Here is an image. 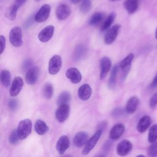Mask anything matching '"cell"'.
Masks as SVG:
<instances>
[{
  "label": "cell",
  "mask_w": 157,
  "mask_h": 157,
  "mask_svg": "<svg viewBox=\"0 0 157 157\" xmlns=\"http://www.w3.org/2000/svg\"><path fill=\"white\" fill-rule=\"evenodd\" d=\"M32 121L29 119H24L20 121L18 124L17 131L20 140L26 139L31 132Z\"/></svg>",
  "instance_id": "obj_1"
},
{
  "label": "cell",
  "mask_w": 157,
  "mask_h": 157,
  "mask_svg": "<svg viewBox=\"0 0 157 157\" xmlns=\"http://www.w3.org/2000/svg\"><path fill=\"white\" fill-rule=\"evenodd\" d=\"M9 39L11 44L15 47H20L23 45L22 31L19 26L12 28L9 33Z\"/></svg>",
  "instance_id": "obj_2"
},
{
  "label": "cell",
  "mask_w": 157,
  "mask_h": 157,
  "mask_svg": "<svg viewBox=\"0 0 157 157\" xmlns=\"http://www.w3.org/2000/svg\"><path fill=\"white\" fill-rule=\"evenodd\" d=\"M62 66V59L59 55H53L48 63V71L51 75H55L59 72Z\"/></svg>",
  "instance_id": "obj_3"
},
{
  "label": "cell",
  "mask_w": 157,
  "mask_h": 157,
  "mask_svg": "<svg viewBox=\"0 0 157 157\" xmlns=\"http://www.w3.org/2000/svg\"><path fill=\"white\" fill-rule=\"evenodd\" d=\"M50 12L51 6L48 4H44L34 15L35 21L37 23L44 22L49 17Z\"/></svg>",
  "instance_id": "obj_4"
},
{
  "label": "cell",
  "mask_w": 157,
  "mask_h": 157,
  "mask_svg": "<svg viewBox=\"0 0 157 157\" xmlns=\"http://www.w3.org/2000/svg\"><path fill=\"white\" fill-rule=\"evenodd\" d=\"M102 131L101 130H97L96 132L88 140L87 143L85 145L83 150H82V154L84 155H88L90 151L94 147L96 144H97L98 141L99 140L101 134H102Z\"/></svg>",
  "instance_id": "obj_5"
},
{
  "label": "cell",
  "mask_w": 157,
  "mask_h": 157,
  "mask_svg": "<svg viewBox=\"0 0 157 157\" xmlns=\"http://www.w3.org/2000/svg\"><path fill=\"white\" fill-rule=\"evenodd\" d=\"M120 28L121 26L117 24L112 26L107 31L104 39V41L105 44L110 45L115 40Z\"/></svg>",
  "instance_id": "obj_6"
},
{
  "label": "cell",
  "mask_w": 157,
  "mask_h": 157,
  "mask_svg": "<svg viewBox=\"0 0 157 157\" xmlns=\"http://www.w3.org/2000/svg\"><path fill=\"white\" fill-rule=\"evenodd\" d=\"M70 113V108L68 104L59 105L55 112V117L59 123L64 122L68 118Z\"/></svg>",
  "instance_id": "obj_7"
},
{
  "label": "cell",
  "mask_w": 157,
  "mask_h": 157,
  "mask_svg": "<svg viewBox=\"0 0 157 157\" xmlns=\"http://www.w3.org/2000/svg\"><path fill=\"white\" fill-rule=\"evenodd\" d=\"M55 27L53 25H48L42 29L38 34V39L41 42L49 41L53 36Z\"/></svg>",
  "instance_id": "obj_8"
},
{
  "label": "cell",
  "mask_w": 157,
  "mask_h": 157,
  "mask_svg": "<svg viewBox=\"0 0 157 157\" xmlns=\"http://www.w3.org/2000/svg\"><path fill=\"white\" fill-rule=\"evenodd\" d=\"M112 61L107 56H103L100 60V79L104 80L111 69Z\"/></svg>",
  "instance_id": "obj_9"
},
{
  "label": "cell",
  "mask_w": 157,
  "mask_h": 157,
  "mask_svg": "<svg viewBox=\"0 0 157 157\" xmlns=\"http://www.w3.org/2000/svg\"><path fill=\"white\" fill-rule=\"evenodd\" d=\"M23 86V80L20 77H16L13 80L9 90V94L12 97L17 96Z\"/></svg>",
  "instance_id": "obj_10"
},
{
  "label": "cell",
  "mask_w": 157,
  "mask_h": 157,
  "mask_svg": "<svg viewBox=\"0 0 157 157\" xmlns=\"http://www.w3.org/2000/svg\"><path fill=\"white\" fill-rule=\"evenodd\" d=\"M132 148V145L129 140H123L117 145L116 151L118 155L124 156L129 153Z\"/></svg>",
  "instance_id": "obj_11"
},
{
  "label": "cell",
  "mask_w": 157,
  "mask_h": 157,
  "mask_svg": "<svg viewBox=\"0 0 157 157\" xmlns=\"http://www.w3.org/2000/svg\"><path fill=\"white\" fill-rule=\"evenodd\" d=\"M39 69L37 66H33L29 69L26 74L25 81L28 85H34L38 80L39 75Z\"/></svg>",
  "instance_id": "obj_12"
},
{
  "label": "cell",
  "mask_w": 157,
  "mask_h": 157,
  "mask_svg": "<svg viewBox=\"0 0 157 157\" xmlns=\"http://www.w3.org/2000/svg\"><path fill=\"white\" fill-rule=\"evenodd\" d=\"M71 12L69 6L66 4H61L58 6L56 9L55 13L57 18L59 20H64L67 19Z\"/></svg>",
  "instance_id": "obj_13"
},
{
  "label": "cell",
  "mask_w": 157,
  "mask_h": 157,
  "mask_svg": "<svg viewBox=\"0 0 157 157\" xmlns=\"http://www.w3.org/2000/svg\"><path fill=\"white\" fill-rule=\"evenodd\" d=\"M66 77L72 83H78L82 80V74L75 67H70L66 72Z\"/></svg>",
  "instance_id": "obj_14"
},
{
  "label": "cell",
  "mask_w": 157,
  "mask_h": 157,
  "mask_svg": "<svg viewBox=\"0 0 157 157\" xmlns=\"http://www.w3.org/2000/svg\"><path fill=\"white\" fill-rule=\"evenodd\" d=\"M69 140L67 136L63 135L61 136L56 144V148L59 154L63 155L67 150L69 147Z\"/></svg>",
  "instance_id": "obj_15"
},
{
  "label": "cell",
  "mask_w": 157,
  "mask_h": 157,
  "mask_svg": "<svg viewBox=\"0 0 157 157\" xmlns=\"http://www.w3.org/2000/svg\"><path fill=\"white\" fill-rule=\"evenodd\" d=\"M92 93V89L90 85L87 83H85L81 85L77 91V94L78 98L82 101H87L88 100Z\"/></svg>",
  "instance_id": "obj_16"
},
{
  "label": "cell",
  "mask_w": 157,
  "mask_h": 157,
  "mask_svg": "<svg viewBox=\"0 0 157 157\" xmlns=\"http://www.w3.org/2000/svg\"><path fill=\"white\" fill-rule=\"evenodd\" d=\"M88 140V134L84 131L77 132L73 139L74 144L75 147L80 148L86 145Z\"/></svg>",
  "instance_id": "obj_17"
},
{
  "label": "cell",
  "mask_w": 157,
  "mask_h": 157,
  "mask_svg": "<svg viewBox=\"0 0 157 157\" xmlns=\"http://www.w3.org/2000/svg\"><path fill=\"white\" fill-rule=\"evenodd\" d=\"M124 132V126L121 123H118L114 125L109 133V137L112 140L118 139Z\"/></svg>",
  "instance_id": "obj_18"
},
{
  "label": "cell",
  "mask_w": 157,
  "mask_h": 157,
  "mask_svg": "<svg viewBox=\"0 0 157 157\" xmlns=\"http://www.w3.org/2000/svg\"><path fill=\"white\" fill-rule=\"evenodd\" d=\"M139 100L137 97L132 96L127 101L125 110L126 112L128 113H133L137 109L139 105Z\"/></svg>",
  "instance_id": "obj_19"
},
{
  "label": "cell",
  "mask_w": 157,
  "mask_h": 157,
  "mask_svg": "<svg viewBox=\"0 0 157 157\" xmlns=\"http://www.w3.org/2000/svg\"><path fill=\"white\" fill-rule=\"evenodd\" d=\"M151 122V120L150 117L144 116L142 117L139 120L137 126V131L139 132H145L147 129V128L150 126Z\"/></svg>",
  "instance_id": "obj_20"
},
{
  "label": "cell",
  "mask_w": 157,
  "mask_h": 157,
  "mask_svg": "<svg viewBox=\"0 0 157 157\" xmlns=\"http://www.w3.org/2000/svg\"><path fill=\"white\" fill-rule=\"evenodd\" d=\"M34 129L37 134L44 135L48 132L49 128L45 121L39 119L35 123Z\"/></svg>",
  "instance_id": "obj_21"
},
{
  "label": "cell",
  "mask_w": 157,
  "mask_h": 157,
  "mask_svg": "<svg viewBox=\"0 0 157 157\" xmlns=\"http://www.w3.org/2000/svg\"><path fill=\"white\" fill-rule=\"evenodd\" d=\"M124 7L129 14H132L138 8V0H126Z\"/></svg>",
  "instance_id": "obj_22"
},
{
  "label": "cell",
  "mask_w": 157,
  "mask_h": 157,
  "mask_svg": "<svg viewBox=\"0 0 157 157\" xmlns=\"http://www.w3.org/2000/svg\"><path fill=\"white\" fill-rule=\"evenodd\" d=\"M118 69H119V66L118 65H115L112 69L110 76L108 82V86L111 90L114 89L116 86L117 76Z\"/></svg>",
  "instance_id": "obj_23"
},
{
  "label": "cell",
  "mask_w": 157,
  "mask_h": 157,
  "mask_svg": "<svg viewBox=\"0 0 157 157\" xmlns=\"http://www.w3.org/2000/svg\"><path fill=\"white\" fill-rule=\"evenodd\" d=\"M87 51L86 47L82 44L78 45L74 52V58L75 60H80L82 59L86 54Z\"/></svg>",
  "instance_id": "obj_24"
},
{
  "label": "cell",
  "mask_w": 157,
  "mask_h": 157,
  "mask_svg": "<svg viewBox=\"0 0 157 157\" xmlns=\"http://www.w3.org/2000/svg\"><path fill=\"white\" fill-rule=\"evenodd\" d=\"M0 79L1 83L4 87L7 88L10 83V80H11V76L10 73L8 70L4 69L2 70L0 74Z\"/></svg>",
  "instance_id": "obj_25"
},
{
  "label": "cell",
  "mask_w": 157,
  "mask_h": 157,
  "mask_svg": "<svg viewBox=\"0 0 157 157\" xmlns=\"http://www.w3.org/2000/svg\"><path fill=\"white\" fill-rule=\"evenodd\" d=\"M134 54L129 53L128 54L124 59H123L120 64H119V67L121 70H124L128 68H131V63L134 59Z\"/></svg>",
  "instance_id": "obj_26"
},
{
  "label": "cell",
  "mask_w": 157,
  "mask_h": 157,
  "mask_svg": "<svg viewBox=\"0 0 157 157\" xmlns=\"http://www.w3.org/2000/svg\"><path fill=\"white\" fill-rule=\"evenodd\" d=\"M71 101V94L67 91H63L58 97L57 104L58 105L68 104Z\"/></svg>",
  "instance_id": "obj_27"
},
{
  "label": "cell",
  "mask_w": 157,
  "mask_h": 157,
  "mask_svg": "<svg viewBox=\"0 0 157 157\" xmlns=\"http://www.w3.org/2000/svg\"><path fill=\"white\" fill-rule=\"evenodd\" d=\"M116 17V13L115 12H112L108 17L105 19L104 22L103 23L102 26H101V30L102 31H107L109 29H110L112 24L113 23V21L115 20V18Z\"/></svg>",
  "instance_id": "obj_28"
},
{
  "label": "cell",
  "mask_w": 157,
  "mask_h": 157,
  "mask_svg": "<svg viewBox=\"0 0 157 157\" xmlns=\"http://www.w3.org/2000/svg\"><path fill=\"white\" fill-rule=\"evenodd\" d=\"M104 18V14L101 12H95L91 17L89 23L91 26H96L99 24Z\"/></svg>",
  "instance_id": "obj_29"
},
{
  "label": "cell",
  "mask_w": 157,
  "mask_h": 157,
  "mask_svg": "<svg viewBox=\"0 0 157 157\" xmlns=\"http://www.w3.org/2000/svg\"><path fill=\"white\" fill-rule=\"evenodd\" d=\"M53 94V87L50 83H46L43 87V95L46 99H50Z\"/></svg>",
  "instance_id": "obj_30"
},
{
  "label": "cell",
  "mask_w": 157,
  "mask_h": 157,
  "mask_svg": "<svg viewBox=\"0 0 157 157\" xmlns=\"http://www.w3.org/2000/svg\"><path fill=\"white\" fill-rule=\"evenodd\" d=\"M19 6L17 5V4H14L12 5L8 10L7 12V18L10 20H14L16 18L17 11L19 8Z\"/></svg>",
  "instance_id": "obj_31"
},
{
  "label": "cell",
  "mask_w": 157,
  "mask_h": 157,
  "mask_svg": "<svg viewBox=\"0 0 157 157\" xmlns=\"http://www.w3.org/2000/svg\"><path fill=\"white\" fill-rule=\"evenodd\" d=\"M157 139V124L153 125L148 132V140L150 143L155 142Z\"/></svg>",
  "instance_id": "obj_32"
},
{
  "label": "cell",
  "mask_w": 157,
  "mask_h": 157,
  "mask_svg": "<svg viewBox=\"0 0 157 157\" xmlns=\"http://www.w3.org/2000/svg\"><path fill=\"white\" fill-rule=\"evenodd\" d=\"M91 0H82L80 5V11L83 13H88L91 9Z\"/></svg>",
  "instance_id": "obj_33"
},
{
  "label": "cell",
  "mask_w": 157,
  "mask_h": 157,
  "mask_svg": "<svg viewBox=\"0 0 157 157\" xmlns=\"http://www.w3.org/2000/svg\"><path fill=\"white\" fill-rule=\"evenodd\" d=\"M20 140L18 135L17 134V129H13L11 133L9 135V142L11 144H17L18 140Z\"/></svg>",
  "instance_id": "obj_34"
},
{
  "label": "cell",
  "mask_w": 157,
  "mask_h": 157,
  "mask_svg": "<svg viewBox=\"0 0 157 157\" xmlns=\"http://www.w3.org/2000/svg\"><path fill=\"white\" fill-rule=\"evenodd\" d=\"M148 154L151 157H156L157 156V142H153L148 148Z\"/></svg>",
  "instance_id": "obj_35"
},
{
  "label": "cell",
  "mask_w": 157,
  "mask_h": 157,
  "mask_svg": "<svg viewBox=\"0 0 157 157\" xmlns=\"http://www.w3.org/2000/svg\"><path fill=\"white\" fill-rule=\"evenodd\" d=\"M33 66V61L30 59H25L22 64V69L23 71H28Z\"/></svg>",
  "instance_id": "obj_36"
},
{
  "label": "cell",
  "mask_w": 157,
  "mask_h": 157,
  "mask_svg": "<svg viewBox=\"0 0 157 157\" xmlns=\"http://www.w3.org/2000/svg\"><path fill=\"white\" fill-rule=\"evenodd\" d=\"M18 105V104L17 99H11L9 101L8 107L9 109H10L11 110H15L17 109Z\"/></svg>",
  "instance_id": "obj_37"
},
{
  "label": "cell",
  "mask_w": 157,
  "mask_h": 157,
  "mask_svg": "<svg viewBox=\"0 0 157 157\" xmlns=\"http://www.w3.org/2000/svg\"><path fill=\"white\" fill-rule=\"evenodd\" d=\"M150 107L153 108L157 105V93L152 96L149 102Z\"/></svg>",
  "instance_id": "obj_38"
},
{
  "label": "cell",
  "mask_w": 157,
  "mask_h": 157,
  "mask_svg": "<svg viewBox=\"0 0 157 157\" xmlns=\"http://www.w3.org/2000/svg\"><path fill=\"white\" fill-rule=\"evenodd\" d=\"M0 46H1L0 47V48H1L0 53L2 54L5 49V47H6V38L2 35L0 36Z\"/></svg>",
  "instance_id": "obj_39"
},
{
  "label": "cell",
  "mask_w": 157,
  "mask_h": 157,
  "mask_svg": "<svg viewBox=\"0 0 157 157\" xmlns=\"http://www.w3.org/2000/svg\"><path fill=\"white\" fill-rule=\"evenodd\" d=\"M123 113V110H122L120 108H116V109H115L113 110L112 113V116L114 117H119V116L121 115Z\"/></svg>",
  "instance_id": "obj_40"
},
{
  "label": "cell",
  "mask_w": 157,
  "mask_h": 157,
  "mask_svg": "<svg viewBox=\"0 0 157 157\" xmlns=\"http://www.w3.org/2000/svg\"><path fill=\"white\" fill-rule=\"evenodd\" d=\"M35 21L34 19V17H31L30 18H29L27 21L25 22V23L24 24V26H25L26 28H28L29 27H30L31 26V25L34 23V21Z\"/></svg>",
  "instance_id": "obj_41"
},
{
  "label": "cell",
  "mask_w": 157,
  "mask_h": 157,
  "mask_svg": "<svg viewBox=\"0 0 157 157\" xmlns=\"http://www.w3.org/2000/svg\"><path fill=\"white\" fill-rule=\"evenodd\" d=\"M107 126V123L105 121H102L101 123H100L98 126V130H101L102 131V130H104Z\"/></svg>",
  "instance_id": "obj_42"
},
{
  "label": "cell",
  "mask_w": 157,
  "mask_h": 157,
  "mask_svg": "<svg viewBox=\"0 0 157 157\" xmlns=\"http://www.w3.org/2000/svg\"><path fill=\"white\" fill-rule=\"evenodd\" d=\"M150 86H151V88H155V87L157 86V73L155 75V77L153 78V80L151 83Z\"/></svg>",
  "instance_id": "obj_43"
},
{
  "label": "cell",
  "mask_w": 157,
  "mask_h": 157,
  "mask_svg": "<svg viewBox=\"0 0 157 157\" xmlns=\"http://www.w3.org/2000/svg\"><path fill=\"white\" fill-rule=\"evenodd\" d=\"M111 145H112L111 142H110V141L107 142L104 144V149L105 151H107V150L109 151V150L110 149V147H111Z\"/></svg>",
  "instance_id": "obj_44"
},
{
  "label": "cell",
  "mask_w": 157,
  "mask_h": 157,
  "mask_svg": "<svg viewBox=\"0 0 157 157\" xmlns=\"http://www.w3.org/2000/svg\"><path fill=\"white\" fill-rule=\"evenodd\" d=\"M26 0H15V4L20 6L21 4H23Z\"/></svg>",
  "instance_id": "obj_45"
},
{
  "label": "cell",
  "mask_w": 157,
  "mask_h": 157,
  "mask_svg": "<svg viewBox=\"0 0 157 157\" xmlns=\"http://www.w3.org/2000/svg\"><path fill=\"white\" fill-rule=\"evenodd\" d=\"M94 157H106V155H105L104 153H99L94 156Z\"/></svg>",
  "instance_id": "obj_46"
},
{
  "label": "cell",
  "mask_w": 157,
  "mask_h": 157,
  "mask_svg": "<svg viewBox=\"0 0 157 157\" xmlns=\"http://www.w3.org/2000/svg\"><path fill=\"white\" fill-rule=\"evenodd\" d=\"M80 1V0H71V2L73 4H77Z\"/></svg>",
  "instance_id": "obj_47"
},
{
  "label": "cell",
  "mask_w": 157,
  "mask_h": 157,
  "mask_svg": "<svg viewBox=\"0 0 157 157\" xmlns=\"http://www.w3.org/2000/svg\"><path fill=\"white\" fill-rule=\"evenodd\" d=\"M155 37L157 39V28H156V31H155Z\"/></svg>",
  "instance_id": "obj_48"
},
{
  "label": "cell",
  "mask_w": 157,
  "mask_h": 157,
  "mask_svg": "<svg viewBox=\"0 0 157 157\" xmlns=\"http://www.w3.org/2000/svg\"><path fill=\"white\" fill-rule=\"evenodd\" d=\"M136 157H145L144 155H138V156H137Z\"/></svg>",
  "instance_id": "obj_49"
},
{
  "label": "cell",
  "mask_w": 157,
  "mask_h": 157,
  "mask_svg": "<svg viewBox=\"0 0 157 157\" xmlns=\"http://www.w3.org/2000/svg\"><path fill=\"white\" fill-rule=\"evenodd\" d=\"M36 1V2H39V1H40L41 0H35Z\"/></svg>",
  "instance_id": "obj_50"
},
{
  "label": "cell",
  "mask_w": 157,
  "mask_h": 157,
  "mask_svg": "<svg viewBox=\"0 0 157 157\" xmlns=\"http://www.w3.org/2000/svg\"><path fill=\"white\" fill-rule=\"evenodd\" d=\"M112 1H118V0H111Z\"/></svg>",
  "instance_id": "obj_51"
}]
</instances>
